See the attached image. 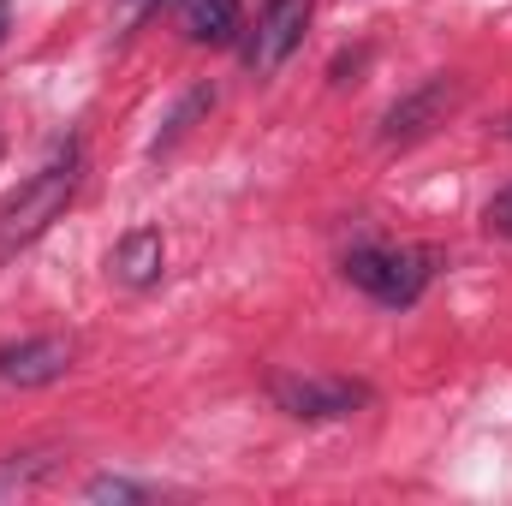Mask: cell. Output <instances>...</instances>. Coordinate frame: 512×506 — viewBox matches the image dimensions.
<instances>
[{"label": "cell", "instance_id": "obj_1", "mask_svg": "<svg viewBox=\"0 0 512 506\" xmlns=\"http://www.w3.org/2000/svg\"><path fill=\"white\" fill-rule=\"evenodd\" d=\"M78 185H84V167H78V149L66 143V149H60L54 161H42L18 191H6V197H0V262L18 256L24 245H36V239L72 209Z\"/></svg>", "mask_w": 512, "mask_h": 506}, {"label": "cell", "instance_id": "obj_2", "mask_svg": "<svg viewBox=\"0 0 512 506\" xmlns=\"http://www.w3.org/2000/svg\"><path fill=\"white\" fill-rule=\"evenodd\" d=\"M435 268H441V251H429V245H358L340 262V274L382 310H411L429 292Z\"/></svg>", "mask_w": 512, "mask_h": 506}, {"label": "cell", "instance_id": "obj_3", "mask_svg": "<svg viewBox=\"0 0 512 506\" xmlns=\"http://www.w3.org/2000/svg\"><path fill=\"white\" fill-rule=\"evenodd\" d=\"M268 393L286 417L298 423H340V417H358L376 393L370 381H352V376H298V370H280L268 376Z\"/></svg>", "mask_w": 512, "mask_h": 506}, {"label": "cell", "instance_id": "obj_4", "mask_svg": "<svg viewBox=\"0 0 512 506\" xmlns=\"http://www.w3.org/2000/svg\"><path fill=\"white\" fill-rule=\"evenodd\" d=\"M310 12H316V0H262L256 6V24L239 36V54H245L251 78H274L298 54V42L310 30Z\"/></svg>", "mask_w": 512, "mask_h": 506}, {"label": "cell", "instance_id": "obj_5", "mask_svg": "<svg viewBox=\"0 0 512 506\" xmlns=\"http://www.w3.org/2000/svg\"><path fill=\"white\" fill-rule=\"evenodd\" d=\"M453 108H459V78L435 72V78H423L411 96H399L382 114V143H417V137H429V131L441 126Z\"/></svg>", "mask_w": 512, "mask_h": 506}, {"label": "cell", "instance_id": "obj_6", "mask_svg": "<svg viewBox=\"0 0 512 506\" xmlns=\"http://www.w3.org/2000/svg\"><path fill=\"white\" fill-rule=\"evenodd\" d=\"M78 346L66 334H30V340H12L0 346V381L6 387H48L72 370Z\"/></svg>", "mask_w": 512, "mask_h": 506}, {"label": "cell", "instance_id": "obj_7", "mask_svg": "<svg viewBox=\"0 0 512 506\" xmlns=\"http://www.w3.org/2000/svg\"><path fill=\"white\" fill-rule=\"evenodd\" d=\"M108 274L131 286V292H149V286H161V274H167V239H161V227H131L114 239V251H108Z\"/></svg>", "mask_w": 512, "mask_h": 506}, {"label": "cell", "instance_id": "obj_8", "mask_svg": "<svg viewBox=\"0 0 512 506\" xmlns=\"http://www.w3.org/2000/svg\"><path fill=\"white\" fill-rule=\"evenodd\" d=\"M179 12V30L203 48H227L245 36V6L239 0H173Z\"/></svg>", "mask_w": 512, "mask_h": 506}, {"label": "cell", "instance_id": "obj_9", "mask_svg": "<svg viewBox=\"0 0 512 506\" xmlns=\"http://www.w3.org/2000/svg\"><path fill=\"white\" fill-rule=\"evenodd\" d=\"M54 453H6L0 459V501H18V495H30V489H42L48 477H54Z\"/></svg>", "mask_w": 512, "mask_h": 506}, {"label": "cell", "instance_id": "obj_10", "mask_svg": "<svg viewBox=\"0 0 512 506\" xmlns=\"http://www.w3.org/2000/svg\"><path fill=\"white\" fill-rule=\"evenodd\" d=\"M209 108H215V90H191V96L179 102V114L167 120V131L155 137V155H161V149H173V143H179V137L191 131V120H197V114H209Z\"/></svg>", "mask_w": 512, "mask_h": 506}, {"label": "cell", "instance_id": "obj_11", "mask_svg": "<svg viewBox=\"0 0 512 506\" xmlns=\"http://www.w3.org/2000/svg\"><path fill=\"white\" fill-rule=\"evenodd\" d=\"M155 489L149 483H131V477H90L84 483V501H149Z\"/></svg>", "mask_w": 512, "mask_h": 506}, {"label": "cell", "instance_id": "obj_12", "mask_svg": "<svg viewBox=\"0 0 512 506\" xmlns=\"http://www.w3.org/2000/svg\"><path fill=\"white\" fill-rule=\"evenodd\" d=\"M483 227H489L495 239H512V185H501V191L483 203Z\"/></svg>", "mask_w": 512, "mask_h": 506}, {"label": "cell", "instance_id": "obj_13", "mask_svg": "<svg viewBox=\"0 0 512 506\" xmlns=\"http://www.w3.org/2000/svg\"><path fill=\"white\" fill-rule=\"evenodd\" d=\"M161 6H167V0H114V18H120V30H137V24H149Z\"/></svg>", "mask_w": 512, "mask_h": 506}, {"label": "cell", "instance_id": "obj_14", "mask_svg": "<svg viewBox=\"0 0 512 506\" xmlns=\"http://www.w3.org/2000/svg\"><path fill=\"white\" fill-rule=\"evenodd\" d=\"M6 30H12V0H0V42H6Z\"/></svg>", "mask_w": 512, "mask_h": 506}, {"label": "cell", "instance_id": "obj_15", "mask_svg": "<svg viewBox=\"0 0 512 506\" xmlns=\"http://www.w3.org/2000/svg\"><path fill=\"white\" fill-rule=\"evenodd\" d=\"M495 137H507V143H512V120H501V126H495Z\"/></svg>", "mask_w": 512, "mask_h": 506}]
</instances>
